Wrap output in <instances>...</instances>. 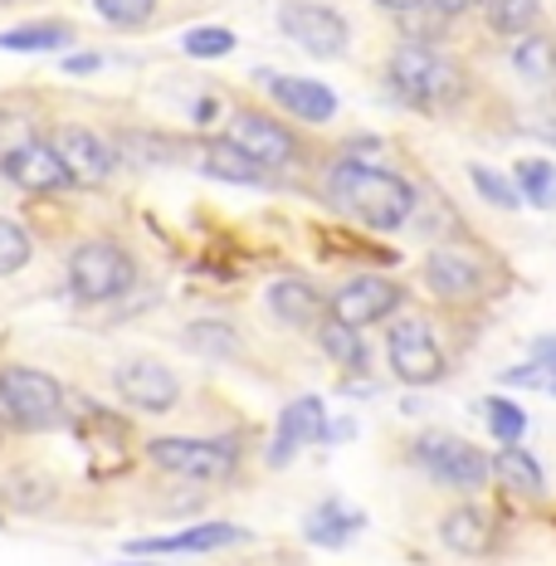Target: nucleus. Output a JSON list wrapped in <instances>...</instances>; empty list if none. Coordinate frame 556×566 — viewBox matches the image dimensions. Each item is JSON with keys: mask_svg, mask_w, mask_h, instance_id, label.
Segmentation results:
<instances>
[{"mask_svg": "<svg viewBox=\"0 0 556 566\" xmlns=\"http://www.w3.org/2000/svg\"><path fill=\"white\" fill-rule=\"evenodd\" d=\"M0 167H6V176L15 186H25V191H59V186H69L64 161H59L54 147L50 142H40V137H34L30 147H20L15 157H6Z\"/></svg>", "mask_w": 556, "mask_h": 566, "instance_id": "obj_13", "label": "nucleus"}, {"mask_svg": "<svg viewBox=\"0 0 556 566\" xmlns=\"http://www.w3.org/2000/svg\"><path fill=\"white\" fill-rule=\"evenodd\" d=\"M416 459L424 464V474L434 483H449V489H483L489 483V459L459 434H424L416 444Z\"/></svg>", "mask_w": 556, "mask_h": 566, "instance_id": "obj_7", "label": "nucleus"}, {"mask_svg": "<svg viewBox=\"0 0 556 566\" xmlns=\"http://www.w3.org/2000/svg\"><path fill=\"white\" fill-rule=\"evenodd\" d=\"M30 254H34V244H30V234L15 226V220H0V279H10V274H20V269L30 264Z\"/></svg>", "mask_w": 556, "mask_h": 566, "instance_id": "obj_28", "label": "nucleus"}, {"mask_svg": "<svg viewBox=\"0 0 556 566\" xmlns=\"http://www.w3.org/2000/svg\"><path fill=\"white\" fill-rule=\"evenodd\" d=\"M147 454L157 469H167L176 479H196V483L230 479L234 464H240L234 440H191V434H161V440L147 444Z\"/></svg>", "mask_w": 556, "mask_h": 566, "instance_id": "obj_5", "label": "nucleus"}, {"mask_svg": "<svg viewBox=\"0 0 556 566\" xmlns=\"http://www.w3.org/2000/svg\"><path fill=\"white\" fill-rule=\"evenodd\" d=\"M50 147H54V157L64 161L69 181L98 186V181H108L113 167H117V151H113V142H103L98 133H88V127H59Z\"/></svg>", "mask_w": 556, "mask_h": 566, "instance_id": "obj_12", "label": "nucleus"}, {"mask_svg": "<svg viewBox=\"0 0 556 566\" xmlns=\"http://www.w3.org/2000/svg\"><path fill=\"white\" fill-rule=\"evenodd\" d=\"M352 533H361V513L337 509V503H327V509H317L307 517V537H313L317 547H342Z\"/></svg>", "mask_w": 556, "mask_h": 566, "instance_id": "obj_22", "label": "nucleus"}, {"mask_svg": "<svg viewBox=\"0 0 556 566\" xmlns=\"http://www.w3.org/2000/svg\"><path fill=\"white\" fill-rule=\"evenodd\" d=\"M390 84L420 108H449L464 93V74H459L454 59L434 54L424 40H410L390 54Z\"/></svg>", "mask_w": 556, "mask_h": 566, "instance_id": "obj_2", "label": "nucleus"}, {"mask_svg": "<svg viewBox=\"0 0 556 566\" xmlns=\"http://www.w3.org/2000/svg\"><path fill=\"white\" fill-rule=\"evenodd\" d=\"M279 30L289 40H298L307 54L317 59H333L347 50V20L337 15L333 6H317V0H289L279 10Z\"/></svg>", "mask_w": 556, "mask_h": 566, "instance_id": "obj_8", "label": "nucleus"}, {"mask_svg": "<svg viewBox=\"0 0 556 566\" xmlns=\"http://www.w3.org/2000/svg\"><path fill=\"white\" fill-rule=\"evenodd\" d=\"M137 283V264L123 244L113 240H84L69 254V289L84 303H113Z\"/></svg>", "mask_w": 556, "mask_h": 566, "instance_id": "obj_3", "label": "nucleus"}, {"mask_svg": "<svg viewBox=\"0 0 556 566\" xmlns=\"http://www.w3.org/2000/svg\"><path fill=\"white\" fill-rule=\"evenodd\" d=\"M0 410L25 430H50V424L64 420V386L50 371L6 367L0 371Z\"/></svg>", "mask_w": 556, "mask_h": 566, "instance_id": "obj_4", "label": "nucleus"}, {"mask_svg": "<svg viewBox=\"0 0 556 566\" xmlns=\"http://www.w3.org/2000/svg\"><path fill=\"white\" fill-rule=\"evenodd\" d=\"M206 171L220 176V181H234V186L264 181V167H254V161L244 157L240 147H230V142H216V147H206Z\"/></svg>", "mask_w": 556, "mask_h": 566, "instance_id": "obj_23", "label": "nucleus"}, {"mask_svg": "<svg viewBox=\"0 0 556 566\" xmlns=\"http://www.w3.org/2000/svg\"><path fill=\"white\" fill-rule=\"evenodd\" d=\"M424 283H430V293L459 303V298H473V293L483 289V274H479V264H469L459 250H434L424 259Z\"/></svg>", "mask_w": 556, "mask_h": 566, "instance_id": "obj_14", "label": "nucleus"}, {"mask_svg": "<svg viewBox=\"0 0 556 566\" xmlns=\"http://www.w3.org/2000/svg\"><path fill=\"white\" fill-rule=\"evenodd\" d=\"M386 357H390V371H396L400 381H410V386H430V381H440L444 376V352H440V342H434L430 323H424L420 313L390 323Z\"/></svg>", "mask_w": 556, "mask_h": 566, "instance_id": "obj_6", "label": "nucleus"}, {"mask_svg": "<svg viewBox=\"0 0 556 566\" xmlns=\"http://www.w3.org/2000/svg\"><path fill=\"white\" fill-rule=\"evenodd\" d=\"M269 308H274V317L289 327H317L327 313V298L307 279L293 274V279H279L274 289H269Z\"/></svg>", "mask_w": 556, "mask_h": 566, "instance_id": "obj_15", "label": "nucleus"}, {"mask_svg": "<svg viewBox=\"0 0 556 566\" xmlns=\"http://www.w3.org/2000/svg\"><path fill=\"white\" fill-rule=\"evenodd\" d=\"M513 69L527 78L532 88L552 93L556 88V44L547 40V34H523L513 50Z\"/></svg>", "mask_w": 556, "mask_h": 566, "instance_id": "obj_19", "label": "nucleus"}, {"mask_svg": "<svg viewBox=\"0 0 556 566\" xmlns=\"http://www.w3.org/2000/svg\"><path fill=\"white\" fill-rule=\"evenodd\" d=\"M186 342H191L196 352H206V357H230L234 352V333L224 323H196L191 333H186Z\"/></svg>", "mask_w": 556, "mask_h": 566, "instance_id": "obj_33", "label": "nucleus"}, {"mask_svg": "<svg viewBox=\"0 0 556 566\" xmlns=\"http://www.w3.org/2000/svg\"><path fill=\"white\" fill-rule=\"evenodd\" d=\"M113 386H117V396H123L127 406L147 410V416H161V410H171L176 400H181V381H176V371L161 367V361H151V357H127L123 367L113 371Z\"/></svg>", "mask_w": 556, "mask_h": 566, "instance_id": "obj_10", "label": "nucleus"}, {"mask_svg": "<svg viewBox=\"0 0 556 566\" xmlns=\"http://www.w3.org/2000/svg\"><path fill=\"white\" fill-rule=\"evenodd\" d=\"M34 137H40V133H34L30 117H20V113H0V161L15 157L20 147H30Z\"/></svg>", "mask_w": 556, "mask_h": 566, "instance_id": "obj_34", "label": "nucleus"}, {"mask_svg": "<svg viewBox=\"0 0 556 566\" xmlns=\"http://www.w3.org/2000/svg\"><path fill=\"white\" fill-rule=\"evenodd\" d=\"M532 361H537L542 371H556V337H537V342H532Z\"/></svg>", "mask_w": 556, "mask_h": 566, "instance_id": "obj_36", "label": "nucleus"}, {"mask_svg": "<svg viewBox=\"0 0 556 566\" xmlns=\"http://www.w3.org/2000/svg\"><path fill=\"white\" fill-rule=\"evenodd\" d=\"M552 391H556V381H552Z\"/></svg>", "mask_w": 556, "mask_h": 566, "instance_id": "obj_40", "label": "nucleus"}, {"mask_svg": "<svg viewBox=\"0 0 556 566\" xmlns=\"http://www.w3.org/2000/svg\"><path fill=\"white\" fill-rule=\"evenodd\" d=\"M317 342H323V352L337 361V367H347V371H366L371 361H366V347H361V333L357 327H347V323H317Z\"/></svg>", "mask_w": 556, "mask_h": 566, "instance_id": "obj_21", "label": "nucleus"}, {"mask_svg": "<svg viewBox=\"0 0 556 566\" xmlns=\"http://www.w3.org/2000/svg\"><path fill=\"white\" fill-rule=\"evenodd\" d=\"M327 191L352 220L371 230H400L416 216V191L410 181H400L396 171L371 167V161H337L327 171Z\"/></svg>", "mask_w": 556, "mask_h": 566, "instance_id": "obj_1", "label": "nucleus"}, {"mask_svg": "<svg viewBox=\"0 0 556 566\" xmlns=\"http://www.w3.org/2000/svg\"><path fill=\"white\" fill-rule=\"evenodd\" d=\"M517 196H527V206L552 210L556 206V167L552 161H517Z\"/></svg>", "mask_w": 556, "mask_h": 566, "instance_id": "obj_26", "label": "nucleus"}, {"mask_svg": "<svg viewBox=\"0 0 556 566\" xmlns=\"http://www.w3.org/2000/svg\"><path fill=\"white\" fill-rule=\"evenodd\" d=\"M440 537L459 552V557H483L489 542H493V527H489V517H483L479 509H454L440 523Z\"/></svg>", "mask_w": 556, "mask_h": 566, "instance_id": "obj_20", "label": "nucleus"}, {"mask_svg": "<svg viewBox=\"0 0 556 566\" xmlns=\"http://www.w3.org/2000/svg\"><path fill=\"white\" fill-rule=\"evenodd\" d=\"M181 50L191 54V59H224V54L234 50V34H230V30L206 25V30H191V34H186Z\"/></svg>", "mask_w": 556, "mask_h": 566, "instance_id": "obj_32", "label": "nucleus"}, {"mask_svg": "<svg viewBox=\"0 0 556 566\" xmlns=\"http://www.w3.org/2000/svg\"><path fill=\"white\" fill-rule=\"evenodd\" d=\"M542 15V0H489V25L503 34H527Z\"/></svg>", "mask_w": 556, "mask_h": 566, "instance_id": "obj_27", "label": "nucleus"}, {"mask_svg": "<svg viewBox=\"0 0 556 566\" xmlns=\"http://www.w3.org/2000/svg\"><path fill=\"white\" fill-rule=\"evenodd\" d=\"M430 6L440 10V15H459V10H473L479 0H430Z\"/></svg>", "mask_w": 556, "mask_h": 566, "instance_id": "obj_38", "label": "nucleus"}, {"mask_svg": "<svg viewBox=\"0 0 556 566\" xmlns=\"http://www.w3.org/2000/svg\"><path fill=\"white\" fill-rule=\"evenodd\" d=\"M400 308V283H390L381 274H361L352 283H342V289L333 293V317L347 327H361L366 323H381V317H390Z\"/></svg>", "mask_w": 556, "mask_h": 566, "instance_id": "obj_11", "label": "nucleus"}, {"mask_svg": "<svg viewBox=\"0 0 556 566\" xmlns=\"http://www.w3.org/2000/svg\"><path fill=\"white\" fill-rule=\"evenodd\" d=\"M93 10H98L108 25H117V30H133V25H141V20L157 10V0H93Z\"/></svg>", "mask_w": 556, "mask_h": 566, "instance_id": "obj_30", "label": "nucleus"}, {"mask_svg": "<svg viewBox=\"0 0 556 566\" xmlns=\"http://www.w3.org/2000/svg\"><path fill=\"white\" fill-rule=\"evenodd\" d=\"M489 469L507 483V489H517V493H542V469H537V459L523 454L517 444H503L499 459H493Z\"/></svg>", "mask_w": 556, "mask_h": 566, "instance_id": "obj_24", "label": "nucleus"}, {"mask_svg": "<svg viewBox=\"0 0 556 566\" xmlns=\"http://www.w3.org/2000/svg\"><path fill=\"white\" fill-rule=\"evenodd\" d=\"M274 98L303 123H327L337 113V93L317 78H274Z\"/></svg>", "mask_w": 556, "mask_h": 566, "instance_id": "obj_17", "label": "nucleus"}, {"mask_svg": "<svg viewBox=\"0 0 556 566\" xmlns=\"http://www.w3.org/2000/svg\"><path fill=\"white\" fill-rule=\"evenodd\" d=\"M234 542H250V533L230 527V523H206V527H191V533H176V537H141L127 552H216V547H234Z\"/></svg>", "mask_w": 556, "mask_h": 566, "instance_id": "obj_18", "label": "nucleus"}, {"mask_svg": "<svg viewBox=\"0 0 556 566\" xmlns=\"http://www.w3.org/2000/svg\"><path fill=\"white\" fill-rule=\"evenodd\" d=\"M230 147H240L254 167H289L298 157V142H293L289 127L254 108H240L230 117Z\"/></svg>", "mask_w": 556, "mask_h": 566, "instance_id": "obj_9", "label": "nucleus"}, {"mask_svg": "<svg viewBox=\"0 0 556 566\" xmlns=\"http://www.w3.org/2000/svg\"><path fill=\"white\" fill-rule=\"evenodd\" d=\"M376 6H390V10H410V6H420V0H376Z\"/></svg>", "mask_w": 556, "mask_h": 566, "instance_id": "obj_39", "label": "nucleus"}, {"mask_svg": "<svg viewBox=\"0 0 556 566\" xmlns=\"http://www.w3.org/2000/svg\"><path fill=\"white\" fill-rule=\"evenodd\" d=\"M64 69H69V74H93V69H98V54H78V59H64Z\"/></svg>", "mask_w": 556, "mask_h": 566, "instance_id": "obj_37", "label": "nucleus"}, {"mask_svg": "<svg viewBox=\"0 0 556 566\" xmlns=\"http://www.w3.org/2000/svg\"><path fill=\"white\" fill-rule=\"evenodd\" d=\"M507 381H513V386H552V371H542L537 361H527V367L507 371Z\"/></svg>", "mask_w": 556, "mask_h": 566, "instance_id": "obj_35", "label": "nucleus"}, {"mask_svg": "<svg viewBox=\"0 0 556 566\" xmlns=\"http://www.w3.org/2000/svg\"><path fill=\"white\" fill-rule=\"evenodd\" d=\"M483 416H489L493 424V440H503V444H513V440H523V430H527V416L513 406V400H503V396H489V406H483Z\"/></svg>", "mask_w": 556, "mask_h": 566, "instance_id": "obj_29", "label": "nucleus"}, {"mask_svg": "<svg viewBox=\"0 0 556 566\" xmlns=\"http://www.w3.org/2000/svg\"><path fill=\"white\" fill-rule=\"evenodd\" d=\"M74 40L69 25H20V30H6L0 34V50H15V54H40V50H64Z\"/></svg>", "mask_w": 556, "mask_h": 566, "instance_id": "obj_25", "label": "nucleus"}, {"mask_svg": "<svg viewBox=\"0 0 556 566\" xmlns=\"http://www.w3.org/2000/svg\"><path fill=\"white\" fill-rule=\"evenodd\" d=\"M317 440H327V410H323V400L317 396H298L279 416V450H274V459H283L293 444H317Z\"/></svg>", "mask_w": 556, "mask_h": 566, "instance_id": "obj_16", "label": "nucleus"}, {"mask_svg": "<svg viewBox=\"0 0 556 566\" xmlns=\"http://www.w3.org/2000/svg\"><path fill=\"white\" fill-rule=\"evenodd\" d=\"M469 176H473V191H479L483 200H493L499 210H517V186L507 181V176L489 171V167H469Z\"/></svg>", "mask_w": 556, "mask_h": 566, "instance_id": "obj_31", "label": "nucleus"}]
</instances>
